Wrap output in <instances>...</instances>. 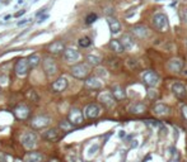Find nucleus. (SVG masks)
<instances>
[{
	"instance_id": "nucleus-1",
	"label": "nucleus",
	"mask_w": 187,
	"mask_h": 162,
	"mask_svg": "<svg viewBox=\"0 0 187 162\" xmlns=\"http://www.w3.org/2000/svg\"><path fill=\"white\" fill-rule=\"evenodd\" d=\"M153 24H154V27L162 33H165V32L169 31V20L164 13H157V14L153 16Z\"/></svg>"
},
{
	"instance_id": "nucleus-2",
	"label": "nucleus",
	"mask_w": 187,
	"mask_h": 162,
	"mask_svg": "<svg viewBox=\"0 0 187 162\" xmlns=\"http://www.w3.org/2000/svg\"><path fill=\"white\" fill-rule=\"evenodd\" d=\"M42 67H43V71L47 77H52L57 74L59 71V67H57V63L56 61L51 57V56H46L42 59Z\"/></svg>"
},
{
	"instance_id": "nucleus-3",
	"label": "nucleus",
	"mask_w": 187,
	"mask_h": 162,
	"mask_svg": "<svg viewBox=\"0 0 187 162\" xmlns=\"http://www.w3.org/2000/svg\"><path fill=\"white\" fill-rule=\"evenodd\" d=\"M52 122V118L50 115H46V114H42V115H37L35 118L31 119L29 122V125H31L33 129H42V128H46L51 124Z\"/></svg>"
},
{
	"instance_id": "nucleus-4",
	"label": "nucleus",
	"mask_w": 187,
	"mask_h": 162,
	"mask_svg": "<svg viewBox=\"0 0 187 162\" xmlns=\"http://www.w3.org/2000/svg\"><path fill=\"white\" fill-rule=\"evenodd\" d=\"M89 71L91 70H89V66L87 63H78V65H74L70 69V74L75 79L83 80V79H87V76L89 75Z\"/></svg>"
},
{
	"instance_id": "nucleus-5",
	"label": "nucleus",
	"mask_w": 187,
	"mask_h": 162,
	"mask_svg": "<svg viewBox=\"0 0 187 162\" xmlns=\"http://www.w3.org/2000/svg\"><path fill=\"white\" fill-rule=\"evenodd\" d=\"M37 134L35 132H25L20 138V142H22L23 147L27 148V150H33L37 146Z\"/></svg>"
},
{
	"instance_id": "nucleus-6",
	"label": "nucleus",
	"mask_w": 187,
	"mask_h": 162,
	"mask_svg": "<svg viewBox=\"0 0 187 162\" xmlns=\"http://www.w3.org/2000/svg\"><path fill=\"white\" fill-rule=\"evenodd\" d=\"M14 72L18 77H25L29 72V67H28V62L27 58H19L14 65Z\"/></svg>"
},
{
	"instance_id": "nucleus-7",
	"label": "nucleus",
	"mask_w": 187,
	"mask_h": 162,
	"mask_svg": "<svg viewBox=\"0 0 187 162\" xmlns=\"http://www.w3.org/2000/svg\"><path fill=\"white\" fill-rule=\"evenodd\" d=\"M83 119H84V115L80 109H78V108L70 109L69 114H67V120H69V123H71L73 125H79L83 123Z\"/></svg>"
},
{
	"instance_id": "nucleus-8",
	"label": "nucleus",
	"mask_w": 187,
	"mask_h": 162,
	"mask_svg": "<svg viewBox=\"0 0 187 162\" xmlns=\"http://www.w3.org/2000/svg\"><path fill=\"white\" fill-rule=\"evenodd\" d=\"M101 112H102L101 106L96 103H92L84 108V117L88 119H96L101 115Z\"/></svg>"
},
{
	"instance_id": "nucleus-9",
	"label": "nucleus",
	"mask_w": 187,
	"mask_h": 162,
	"mask_svg": "<svg viewBox=\"0 0 187 162\" xmlns=\"http://www.w3.org/2000/svg\"><path fill=\"white\" fill-rule=\"evenodd\" d=\"M67 86H69V81H67V79L65 76H60V77H57L52 82V85H51V90L54 92H62V91L66 90Z\"/></svg>"
},
{
	"instance_id": "nucleus-10",
	"label": "nucleus",
	"mask_w": 187,
	"mask_h": 162,
	"mask_svg": "<svg viewBox=\"0 0 187 162\" xmlns=\"http://www.w3.org/2000/svg\"><path fill=\"white\" fill-rule=\"evenodd\" d=\"M171 90H172L173 94H175V96L177 97V99L183 100L185 97L187 96V89H186V86H185L183 84L180 82V81H177V82H173L172 84Z\"/></svg>"
},
{
	"instance_id": "nucleus-11",
	"label": "nucleus",
	"mask_w": 187,
	"mask_h": 162,
	"mask_svg": "<svg viewBox=\"0 0 187 162\" xmlns=\"http://www.w3.org/2000/svg\"><path fill=\"white\" fill-rule=\"evenodd\" d=\"M42 138L49 140V142H57L61 138V132L59 128H50L42 133Z\"/></svg>"
},
{
	"instance_id": "nucleus-12",
	"label": "nucleus",
	"mask_w": 187,
	"mask_h": 162,
	"mask_svg": "<svg viewBox=\"0 0 187 162\" xmlns=\"http://www.w3.org/2000/svg\"><path fill=\"white\" fill-rule=\"evenodd\" d=\"M143 81L149 86H157L159 82V76L157 72H154L153 70H149L146 72H144L143 75Z\"/></svg>"
},
{
	"instance_id": "nucleus-13",
	"label": "nucleus",
	"mask_w": 187,
	"mask_h": 162,
	"mask_svg": "<svg viewBox=\"0 0 187 162\" xmlns=\"http://www.w3.org/2000/svg\"><path fill=\"white\" fill-rule=\"evenodd\" d=\"M98 101L101 104H103L106 108H112V106H115V104H116L115 97L112 96V94L108 92V91L101 92L98 95Z\"/></svg>"
},
{
	"instance_id": "nucleus-14",
	"label": "nucleus",
	"mask_w": 187,
	"mask_h": 162,
	"mask_svg": "<svg viewBox=\"0 0 187 162\" xmlns=\"http://www.w3.org/2000/svg\"><path fill=\"white\" fill-rule=\"evenodd\" d=\"M29 114H31V110L25 104H19L18 106H15L14 108V115L17 117V119H19V120H25V119H28Z\"/></svg>"
},
{
	"instance_id": "nucleus-15",
	"label": "nucleus",
	"mask_w": 187,
	"mask_h": 162,
	"mask_svg": "<svg viewBox=\"0 0 187 162\" xmlns=\"http://www.w3.org/2000/svg\"><path fill=\"white\" fill-rule=\"evenodd\" d=\"M183 66H185V62L182 58H172L171 61L168 62V70L175 72V74H178V72H181L182 70H183Z\"/></svg>"
},
{
	"instance_id": "nucleus-16",
	"label": "nucleus",
	"mask_w": 187,
	"mask_h": 162,
	"mask_svg": "<svg viewBox=\"0 0 187 162\" xmlns=\"http://www.w3.org/2000/svg\"><path fill=\"white\" fill-rule=\"evenodd\" d=\"M62 53H64V58H65V61L70 62V63L76 62L80 58V53L75 48H65Z\"/></svg>"
},
{
	"instance_id": "nucleus-17",
	"label": "nucleus",
	"mask_w": 187,
	"mask_h": 162,
	"mask_svg": "<svg viewBox=\"0 0 187 162\" xmlns=\"http://www.w3.org/2000/svg\"><path fill=\"white\" fill-rule=\"evenodd\" d=\"M153 113H154L155 115H159V117H165L171 113V108L163 103H158L153 106Z\"/></svg>"
},
{
	"instance_id": "nucleus-18",
	"label": "nucleus",
	"mask_w": 187,
	"mask_h": 162,
	"mask_svg": "<svg viewBox=\"0 0 187 162\" xmlns=\"http://www.w3.org/2000/svg\"><path fill=\"white\" fill-rule=\"evenodd\" d=\"M64 49H65V44L61 41H55L47 47V51L52 54H60L64 52Z\"/></svg>"
},
{
	"instance_id": "nucleus-19",
	"label": "nucleus",
	"mask_w": 187,
	"mask_h": 162,
	"mask_svg": "<svg viewBox=\"0 0 187 162\" xmlns=\"http://www.w3.org/2000/svg\"><path fill=\"white\" fill-rule=\"evenodd\" d=\"M86 86L91 90H98L102 87V81L99 80V77H94V76H91V77L86 79Z\"/></svg>"
},
{
	"instance_id": "nucleus-20",
	"label": "nucleus",
	"mask_w": 187,
	"mask_h": 162,
	"mask_svg": "<svg viewBox=\"0 0 187 162\" xmlns=\"http://www.w3.org/2000/svg\"><path fill=\"white\" fill-rule=\"evenodd\" d=\"M107 22H108V25H109V29H111L112 34H117V33L121 32V23L118 22L116 18H113V16H108Z\"/></svg>"
},
{
	"instance_id": "nucleus-21",
	"label": "nucleus",
	"mask_w": 187,
	"mask_h": 162,
	"mask_svg": "<svg viewBox=\"0 0 187 162\" xmlns=\"http://www.w3.org/2000/svg\"><path fill=\"white\" fill-rule=\"evenodd\" d=\"M133 33L138 38H140V39H144V38H146L149 36V31H148V28L145 25H135L133 28Z\"/></svg>"
},
{
	"instance_id": "nucleus-22",
	"label": "nucleus",
	"mask_w": 187,
	"mask_h": 162,
	"mask_svg": "<svg viewBox=\"0 0 187 162\" xmlns=\"http://www.w3.org/2000/svg\"><path fill=\"white\" fill-rule=\"evenodd\" d=\"M45 156L40 152H28L24 157V162H42Z\"/></svg>"
},
{
	"instance_id": "nucleus-23",
	"label": "nucleus",
	"mask_w": 187,
	"mask_h": 162,
	"mask_svg": "<svg viewBox=\"0 0 187 162\" xmlns=\"http://www.w3.org/2000/svg\"><path fill=\"white\" fill-rule=\"evenodd\" d=\"M112 96L115 97V100L120 101V100H124L126 97V92L120 85H116V86L112 87Z\"/></svg>"
},
{
	"instance_id": "nucleus-24",
	"label": "nucleus",
	"mask_w": 187,
	"mask_h": 162,
	"mask_svg": "<svg viewBox=\"0 0 187 162\" xmlns=\"http://www.w3.org/2000/svg\"><path fill=\"white\" fill-rule=\"evenodd\" d=\"M145 110H146V106L143 103H135L129 106V113L131 114H143L145 113Z\"/></svg>"
},
{
	"instance_id": "nucleus-25",
	"label": "nucleus",
	"mask_w": 187,
	"mask_h": 162,
	"mask_svg": "<svg viewBox=\"0 0 187 162\" xmlns=\"http://www.w3.org/2000/svg\"><path fill=\"white\" fill-rule=\"evenodd\" d=\"M41 56L38 53H33L31 54L28 58H27V62H28V67L29 69H36V67L41 63Z\"/></svg>"
},
{
	"instance_id": "nucleus-26",
	"label": "nucleus",
	"mask_w": 187,
	"mask_h": 162,
	"mask_svg": "<svg viewBox=\"0 0 187 162\" xmlns=\"http://www.w3.org/2000/svg\"><path fill=\"white\" fill-rule=\"evenodd\" d=\"M120 42H121L122 47H124V49H131L134 47V41L130 34H124Z\"/></svg>"
},
{
	"instance_id": "nucleus-27",
	"label": "nucleus",
	"mask_w": 187,
	"mask_h": 162,
	"mask_svg": "<svg viewBox=\"0 0 187 162\" xmlns=\"http://www.w3.org/2000/svg\"><path fill=\"white\" fill-rule=\"evenodd\" d=\"M109 48H111L115 53H122L124 52V47H122L121 42L117 41V39H112L111 42H109Z\"/></svg>"
},
{
	"instance_id": "nucleus-28",
	"label": "nucleus",
	"mask_w": 187,
	"mask_h": 162,
	"mask_svg": "<svg viewBox=\"0 0 187 162\" xmlns=\"http://www.w3.org/2000/svg\"><path fill=\"white\" fill-rule=\"evenodd\" d=\"M87 61H88L89 65H92V66H98V65H101L102 58L99 56H97V54H88Z\"/></svg>"
},
{
	"instance_id": "nucleus-29",
	"label": "nucleus",
	"mask_w": 187,
	"mask_h": 162,
	"mask_svg": "<svg viewBox=\"0 0 187 162\" xmlns=\"http://www.w3.org/2000/svg\"><path fill=\"white\" fill-rule=\"evenodd\" d=\"M168 152H169V155H171V160L173 162H178L181 160V155H180V152H177V150L175 147H169L168 148Z\"/></svg>"
},
{
	"instance_id": "nucleus-30",
	"label": "nucleus",
	"mask_w": 187,
	"mask_h": 162,
	"mask_svg": "<svg viewBox=\"0 0 187 162\" xmlns=\"http://www.w3.org/2000/svg\"><path fill=\"white\" fill-rule=\"evenodd\" d=\"M78 44H79V47H82V48H88V47L92 44V39L89 37H87V36L82 37V38H79Z\"/></svg>"
},
{
	"instance_id": "nucleus-31",
	"label": "nucleus",
	"mask_w": 187,
	"mask_h": 162,
	"mask_svg": "<svg viewBox=\"0 0 187 162\" xmlns=\"http://www.w3.org/2000/svg\"><path fill=\"white\" fill-rule=\"evenodd\" d=\"M108 66L111 67L112 70H117V69H120L121 62H120V59H118V58L111 57V58H108Z\"/></svg>"
},
{
	"instance_id": "nucleus-32",
	"label": "nucleus",
	"mask_w": 187,
	"mask_h": 162,
	"mask_svg": "<svg viewBox=\"0 0 187 162\" xmlns=\"http://www.w3.org/2000/svg\"><path fill=\"white\" fill-rule=\"evenodd\" d=\"M74 125L71 124V123H69V120H62L60 123V125H59V129L62 130V132H67V130H70V129H73Z\"/></svg>"
},
{
	"instance_id": "nucleus-33",
	"label": "nucleus",
	"mask_w": 187,
	"mask_h": 162,
	"mask_svg": "<svg viewBox=\"0 0 187 162\" xmlns=\"http://www.w3.org/2000/svg\"><path fill=\"white\" fill-rule=\"evenodd\" d=\"M126 66L129 67L130 70H135V69L139 67V62H138V59H135V58H127L126 59Z\"/></svg>"
},
{
	"instance_id": "nucleus-34",
	"label": "nucleus",
	"mask_w": 187,
	"mask_h": 162,
	"mask_svg": "<svg viewBox=\"0 0 187 162\" xmlns=\"http://www.w3.org/2000/svg\"><path fill=\"white\" fill-rule=\"evenodd\" d=\"M98 150H99V144H97V143L92 144V146L88 148V151H87V156H88V157L96 156V153L98 152Z\"/></svg>"
},
{
	"instance_id": "nucleus-35",
	"label": "nucleus",
	"mask_w": 187,
	"mask_h": 162,
	"mask_svg": "<svg viewBox=\"0 0 187 162\" xmlns=\"http://www.w3.org/2000/svg\"><path fill=\"white\" fill-rule=\"evenodd\" d=\"M97 18H98V15H97L96 13H89V14L86 16V24H88V25L93 24L97 20Z\"/></svg>"
},
{
	"instance_id": "nucleus-36",
	"label": "nucleus",
	"mask_w": 187,
	"mask_h": 162,
	"mask_svg": "<svg viewBox=\"0 0 187 162\" xmlns=\"http://www.w3.org/2000/svg\"><path fill=\"white\" fill-rule=\"evenodd\" d=\"M27 95H28V97H29V99H32L33 101H36V103H37L38 100H40V97H38V95L36 94V91H35V90H29Z\"/></svg>"
},
{
	"instance_id": "nucleus-37",
	"label": "nucleus",
	"mask_w": 187,
	"mask_h": 162,
	"mask_svg": "<svg viewBox=\"0 0 187 162\" xmlns=\"http://www.w3.org/2000/svg\"><path fill=\"white\" fill-rule=\"evenodd\" d=\"M181 110H182V115H183V118L187 120V104L182 106V109H181Z\"/></svg>"
},
{
	"instance_id": "nucleus-38",
	"label": "nucleus",
	"mask_w": 187,
	"mask_h": 162,
	"mask_svg": "<svg viewBox=\"0 0 187 162\" xmlns=\"http://www.w3.org/2000/svg\"><path fill=\"white\" fill-rule=\"evenodd\" d=\"M97 74H98L99 76H103V77H104V76H107V72H106L104 69H98V70H97Z\"/></svg>"
},
{
	"instance_id": "nucleus-39",
	"label": "nucleus",
	"mask_w": 187,
	"mask_h": 162,
	"mask_svg": "<svg viewBox=\"0 0 187 162\" xmlns=\"http://www.w3.org/2000/svg\"><path fill=\"white\" fill-rule=\"evenodd\" d=\"M181 16H182V19H183L185 22H187V9H183V10H182Z\"/></svg>"
},
{
	"instance_id": "nucleus-40",
	"label": "nucleus",
	"mask_w": 187,
	"mask_h": 162,
	"mask_svg": "<svg viewBox=\"0 0 187 162\" xmlns=\"http://www.w3.org/2000/svg\"><path fill=\"white\" fill-rule=\"evenodd\" d=\"M47 18H49V15H47V14H43V15H41V16H40V20H38V23H42V22H45V20L47 19Z\"/></svg>"
},
{
	"instance_id": "nucleus-41",
	"label": "nucleus",
	"mask_w": 187,
	"mask_h": 162,
	"mask_svg": "<svg viewBox=\"0 0 187 162\" xmlns=\"http://www.w3.org/2000/svg\"><path fill=\"white\" fill-rule=\"evenodd\" d=\"M0 162H9L8 161V157L5 155H3V153L0 155Z\"/></svg>"
},
{
	"instance_id": "nucleus-42",
	"label": "nucleus",
	"mask_w": 187,
	"mask_h": 162,
	"mask_svg": "<svg viewBox=\"0 0 187 162\" xmlns=\"http://www.w3.org/2000/svg\"><path fill=\"white\" fill-rule=\"evenodd\" d=\"M24 13H25V10H20V11H18V13H15L14 16H15V18H19V16H22Z\"/></svg>"
},
{
	"instance_id": "nucleus-43",
	"label": "nucleus",
	"mask_w": 187,
	"mask_h": 162,
	"mask_svg": "<svg viewBox=\"0 0 187 162\" xmlns=\"http://www.w3.org/2000/svg\"><path fill=\"white\" fill-rule=\"evenodd\" d=\"M28 22H29V19H22V20H19V22H18V25H23V24L28 23Z\"/></svg>"
},
{
	"instance_id": "nucleus-44",
	"label": "nucleus",
	"mask_w": 187,
	"mask_h": 162,
	"mask_svg": "<svg viewBox=\"0 0 187 162\" xmlns=\"http://www.w3.org/2000/svg\"><path fill=\"white\" fill-rule=\"evenodd\" d=\"M45 13H46V9H41V11L37 13V16H41L42 14H45Z\"/></svg>"
},
{
	"instance_id": "nucleus-45",
	"label": "nucleus",
	"mask_w": 187,
	"mask_h": 162,
	"mask_svg": "<svg viewBox=\"0 0 187 162\" xmlns=\"http://www.w3.org/2000/svg\"><path fill=\"white\" fill-rule=\"evenodd\" d=\"M9 18H12V15H7V16H5V18H4V19H5V20H8Z\"/></svg>"
},
{
	"instance_id": "nucleus-46",
	"label": "nucleus",
	"mask_w": 187,
	"mask_h": 162,
	"mask_svg": "<svg viewBox=\"0 0 187 162\" xmlns=\"http://www.w3.org/2000/svg\"><path fill=\"white\" fill-rule=\"evenodd\" d=\"M23 1H24V0H18V4H22Z\"/></svg>"
},
{
	"instance_id": "nucleus-47",
	"label": "nucleus",
	"mask_w": 187,
	"mask_h": 162,
	"mask_svg": "<svg viewBox=\"0 0 187 162\" xmlns=\"http://www.w3.org/2000/svg\"><path fill=\"white\" fill-rule=\"evenodd\" d=\"M0 91H1V87H0Z\"/></svg>"
},
{
	"instance_id": "nucleus-48",
	"label": "nucleus",
	"mask_w": 187,
	"mask_h": 162,
	"mask_svg": "<svg viewBox=\"0 0 187 162\" xmlns=\"http://www.w3.org/2000/svg\"><path fill=\"white\" fill-rule=\"evenodd\" d=\"M15 162H19V161H15Z\"/></svg>"
},
{
	"instance_id": "nucleus-49",
	"label": "nucleus",
	"mask_w": 187,
	"mask_h": 162,
	"mask_svg": "<svg viewBox=\"0 0 187 162\" xmlns=\"http://www.w3.org/2000/svg\"><path fill=\"white\" fill-rule=\"evenodd\" d=\"M86 162H89V161H86Z\"/></svg>"
},
{
	"instance_id": "nucleus-50",
	"label": "nucleus",
	"mask_w": 187,
	"mask_h": 162,
	"mask_svg": "<svg viewBox=\"0 0 187 162\" xmlns=\"http://www.w3.org/2000/svg\"><path fill=\"white\" fill-rule=\"evenodd\" d=\"M51 162H52V161H51Z\"/></svg>"
}]
</instances>
